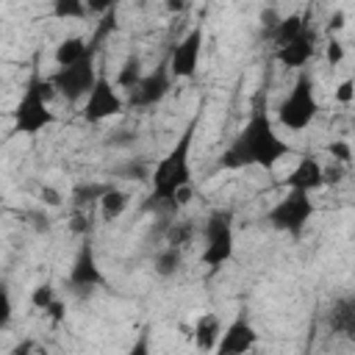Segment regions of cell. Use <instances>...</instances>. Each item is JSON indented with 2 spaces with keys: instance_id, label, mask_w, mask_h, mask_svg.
<instances>
[{
  "instance_id": "25",
  "label": "cell",
  "mask_w": 355,
  "mask_h": 355,
  "mask_svg": "<svg viewBox=\"0 0 355 355\" xmlns=\"http://www.w3.org/2000/svg\"><path fill=\"white\" fill-rule=\"evenodd\" d=\"M55 300V288L50 283H39L33 291H31V305L36 311H47V305Z\"/></svg>"
},
{
  "instance_id": "15",
  "label": "cell",
  "mask_w": 355,
  "mask_h": 355,
  "mask_svg": "<svg viewBox=\"0 0 355 355\" xmlns=\"http://www.w3.org/2000/svg\"><path fill=\"white\" fill-rule=\"evenodd\" d=\"M330 330L333 333H341L347 338H355V297H341L333 302L330 308Z\"/></svg>"
},
{
  "instance_id": "29",
  "label": "cell",
  "mask_w": 355,
  "mask_h": 355,
  "mask_svg": "<svg viewBox=\"0 0 355 355\" xmlns=\"http://www.w3.org/2000/svg\"><path fill=\"white\" fill-rule=\"evenodd\" d=\"M352 94H355V83H352V78L341 80V83H338V89H336V100L347 105V103H352Z\"/></svg>"
},
{
  "instance_id": "3",
  "label": "cell",
  "mask_w": 355,
  "mask_h": 355,
  "mask_svg": "<svg viewBox=\"0 0 355 355\" xmlns=\"http://www.w3.org/2000/svg\"><path fill=\"white\" fill-rule=\"evenodd\" d=\"M50 97H53L50 80H44L39 72H33L22 97H19V103H17V108H14V133L36 136L39 130L50 128L55 122V114L47 105Z\"/></svg>"
},
{
  "instance_id": "12",
  "label": "cell",
  "mask_w": 355,
  "mask_h": 355,
  "mask_svg": "<svg viewBox=\"0 0 355 355\" xmlns=\"http://www.w3.org/2000/svg\"><path fill=\"white\" fill-rule=\"evenodd\" d=\"M255 344H258L255 327L250 324V319H247L244 313H239V316L225 327V333L219 336V341H216L214 349H216L219 355H244V352H250Z\"/></svg>"
},
{
  "instance_id": "9",
  "label": "cell",
  "mask_w": 355,
  "mask_h": 355,
  "mask_svg": "<svg viewBox=\"0 0 355 355\" xmlns=\"http://www.w3.org/2000/svg\"><path fill=\"white\" fill-rule=\"evenodd\" d=\"M172 89V72H169V64L161 61L153 72L141 75V80L130 89V105L133 108H150L155 103H161Z\"/></svg>"
},
{
  "instance_id": "32",
  "label": "cell",
  "mask_w": 355,
  "mask_h": 355,
  "mask_svg": "<svg viewBox=\"0 0 355 355\" xmlns=\"http://www.w3.org/2000/svg\"><path fill=\"white\" fill-rule=\"evenodd\" d=\"M44 313H47V316H50L53 322H61V319H64V302H61V300L55 297V300H53V302L47 305V311H44Z\"/></svg>"
},
{
  "instance_id": "8",
  "label": "cell",
  "mask_w": 355,
  "mask_h": 355,
  "mask_svg": "<svg viewBox=\"0 0 355 355\" xmlns=\"http://www.w3.org/2000/svg\"><path fill=\"white\" fill-rule=\"evenodd\" d=\"M122 108H125V103H122L119 92L111 86V80L105 75H97L92 92L86 94V103H83V111L80 114H83L86 122H103L108 116L122 114Z\"/></svg>"
},
{
  "instance_id": "23",
  "label": "cell",
  "mask_w": 355,
  "mask_h": 355,
  "mask_svg": "<svg viewBox=\"0 0 355 355\" xmlns=\"http://www.w3.org/2000/svg\"><path fill=\"white\" fill-rule=\"evenodd\" d=\"M111 189V183H80V186H75V191H72V200H75V205H89V202H100V197L105 194Z\"/></svg>"
},
{
  "instance_id": "6",
  "label": "cell",
  "mask_w": 355,
  "mask_h": 355,
  "mask_svg": "<svg viewBox=\"0 0 355 355\" xmlns=\"http://www.w3.org/2000/svg\"><path fill=\"white\" fill-rule=\"evenodd\" d=\"M94 55H97V53L86 50V55H83L80 61H75V64H69V67H58V69L47 78L50 86H53L64 100H69V103H78L80 97H86V94L92 92L94 80H97Z\"/></svg>"
},
{
  "instance_id": "22",
  "label": "cell",
  "mask_w": 355,
  "mask_h": 355,
  "mask_svg": "<svg viewBox=\"0 0 355 355\" xmlns=\"http://www.w3.org/2000/svg\"><path fill=\"white\" fill-rule=\"evenodd\" d=\"M141 58L139 55H128L125 58V64L119 67V75H116V86H122V89H133L139 80H141Z\"/></svg>"
},
{
  "instance_id": "33",
  "label": "cell",
  "mask_w": 355,
  "mask_h": 355,
  "mask_svg": "<svg viewBox=\"0 0 355 355\" xmlns=\"http://www.w3.org/2000/svg\"><path fill=\"white\" fill-rule=\"evenodd\" d=\"M42 200H44L47 205H53V208H58V205H61V194H58L53 186H44V189H42Z\"/></svg>"
},
{
  "instance_id": "27",
  "label": "cell",
  "mask_w": 355,
  "mask_h": 355,
  "mask_svg": "<svg viewBox=\"0 0 355 355\" xmlns=\"http://www.w3.org/2000/svg\"><path fill=\"white\" fill-rule=\"evenodd\" d=\"M327 153H330L336 161H341V164H349V161H352V147H349V141H333V144L327 147Z\"/></svg>"
},
{
  "instance_id": "19",
  "label": "cell",
  "mask_w": 355,
  "mask_h": 355,
  "mask_svg": "<svg viewBox=\"0 0 355 355\" xmlns=\"http://www.w3.org/2000/svg\"><path fill=\"white\" fill-rule=\"evenodd\" d=\"M128 202H130V194L111 186V189L100 197V216H103L105 222H114V219H119V216L125 214Z\"/></svg>"
},
{
  "instance_id": "36",
  "label": "cell",
  "mask_w": 355,
  "mask_h": 355,
  "mask_svg": "<svg viewBox=\"0 0 355 355\" xmlns=\"http://www.w3.org/2000/svg\"><path fill=\"white\" fill-rule=\"evenodd\" d=\"M166 8L175 14V11H186L189 8V0H166Z\"/></svg>"
},
{
  "instance_id": "30",
  "label": "cell",
  "mask_w": 355,
  "mask_h": 355,
  "mask_svg": "<svg viewBox=\"0 0 355 355\" xmlns=\"http://www.w3.org/2000/svg\"><path fill=\"white\" fill-rule=\"evenodd\" d=\"M75 233H80V236H89V230H92V219H89V214H83V211H78L75 216H72V225H69Z\"/></svg>"
},
{
  "instance_id": "18",
  "label": "cell",
  "mask_w": 355,
  "mask_h": 355,
  "mask_svg": "<svg viewBox=\"0 0 355 355\" xmlns=\"http://www.w3.org/2000/svg\"><path fill=\"white\" fill-rule=\"evenodd\" d=\"M86 50H89V44H86L83 36H67V39H61V42L55 44L53 58H55L58 67H69V64L80 61V58L86 55Z\"/></svg>"
},
{
  "instance_id": "4",
  "label": "cell",
  "mask_w": 355,
  "mask_h": 355,
  "mask_svg": "<svg viewBox=\"0 0 355 355\" xmlns=\"http://www.w3.org/2000/svg\"><path fill=\"white\" fill-rule=\"evenodd\" d=\"M319 114V103L313 94V78L308 72H302L294 83V89L286 94V100L277 108V119L283 128L288 130H302L311 125V119Z\"/></svg>"
},
{
  "instance_id": "1",
  "label": "cell",
  "mask_w": 355,
  "mask_h": 355,
  "mask_svg": "<svg viewBox=\"0 0 355 355\" xmlns=\"http://www.w3.org/2000/svg\"><path fill=\"white\" fill-rule=\"evenodd\" d=\"M291 147L275 133L272 119L258 105L250 116V122L239 130V136L230 141V147L219 155V169H244V166H263L272 169L283 155H288Z\"/></svg>"
},
{
  "instance_id": "20",
  "label": "cell",
  "mask_w": 355,
  "mask_h": 355,
  "mask_svg": "<svg viewBox=\"0 0 355 355\" xmlns=\"http://www.w3.org/2000/svg\"><path fill=\"white\" fill-rule=\"evenodd\" d=\"M180 263H183V255H180V247H175V244L158 250L155 258H153V269H155V275H161V277H172V275H178Z\"/></svg>"
},
{
  "instance_id": "2",
  "label": "cell",
  "mask_w": 355,
  "mask_h": 355,
  "mask_svg": "<svg viewBox=\"0 0 355 355\" xmlns=\"http://www.w3.org/2000/svg\"><path fill=\"white\" fill-rule=\"evenodd\" d=\"M194 130H197V116L186 125V130L178 136V141L172 144V150L155 164L150 180H153V194L150 200L155 202H166L175 205V194L191 183V141H194Z\"/></svg>"
},
{
  "instance_id": "28",
  "label": "cell",
  "mask_w": 355,
  "mask_h": 355,
  "mask_svg": "<svg viewBox=\"0 0 355 355\" xmlns=\"http://www.w3.org/2000/svg\"><path fill=\"white\" fill-rule=\"evenodd\" d=\"M324 55H327V64H330V67H338V64L344 61V44H341L338 39H330Z\"/></svg>"
},
{
  "instance_id": "17",
  "label": "cell",
  "mask_w": 355,
  "mask_h": 355,
  "mask_svg": "<svg viewBox=\"0 0 355 355\" xmlns=\"http://www.w3.org/2000/svg\"><path fill=\"white\" fill-rule=\"evenodd\" d=\"M305 25H311V8H308L305 14H288V17H280L277 25L272 28V39H275V44L280 47V44L291 42Z\"/></svg>"
},
{
  "instance_id": "21",
  "label": "cell",
  "mask_w": 355,
  "mask_h": 355,
  "mask_svg": "<svg viewBox=\"0 0 355 355\" xmlns=\"http://www.w3.org/2000/svg\"><path fill=\"white\" fill-rule=\"evenodd\" d=\"M116 28H119V22H116V8H108L105 14H100V22H97V28H94L92 39L86 42V44H89V50H92V53H97V50L103 47V42H105Z\"/></svg>"
},
{
  "instance_id": "16",
  "label": "cell",
  "mask_w": 355,
  "mask_h": 355,
  "mask_svg": "<svg viewBox=\"0 0 355 355\" xmlns=\"http://www.w3.org/2000/svg\"><path fill=\"white\" fill-rule=\"evenodd\" d=\"M219 336H222V324H219V316L216 313H202L194 322V344H197V349L211 352L216 347Z\"/></svg>"
},
{
  "instance_id": "24",
  "label": "cell",
  "mask_w": 355,
  "mask_h": 355,
  "mask_svg": "<svg viewBox=\"0 0 355 355\" xmlns=\"http://www.w3.org/2000/svg\"><path fill=\"white\" fill-rule=\"evenodd\" d=\"M86 14V0H53L55 19H83Z\"/></svg>"
},
{
  "instance_id": "5",
  "label": "cell",
  "mask_w": 355,
  "mask_h": 355,
  "mask_svg": "<svg viewBox=\"0 0 355 355\" xmlns=\"http://www.w3.org/2000/svg\"><path fill=\"white\" fill-rule=\"evenodd\" d=\"M311 216H313L311 191H300V189H288V194L266 211V222L275 230L288 233V236H300L305 225L311 222Z\"/></svg>"
},
{
  "instance_id": "35",
  "label": "cell",
  "mask_w": 355,
  "mask_h": 355,
  "mask_svg": "<svg viewBox=\"0 0 355 355\" xmlns=\"http://www.w3.org/2000/svg\"><path fill=\"white\" fill-rule=\"evenodd\" d=\"M261 22H263V25H266V28H269V33H272V28H275V25H277V14H275V11H272V8H266V11H263V14H261Z\"/></svg>"
},
{
  "instance_id": "7",
  "label": "cell",
  "mask_w": 355,
  "mask_h": 355,
  "mask_svg": "<svg viewBox=\"0 0 355 355\" xmlns=\"http://www.w3.org/2000/svg\"><path fill=\"white\" fill-rule=\"evenodd\" d=\"M233 214L230 211H214L205 219V250H202V263L211 269H219L233 258Z\"/></svg>"
},
{
  "instance_id": "14",
  "label": "cell",
  "mask_w": 355,
  "mask_h": 355,
  "mask_svg": "<svg viewBox=\"0 0 355 355\" xmlns=\"http://www.w3.org/2000/svg\"><path fill=\"white\" fill-rule=\"evenodd\" d=\"M288 189H300V191H316L322 183V164L313 155H302L300 164L291 169V175L286 178Z\"/></svg>"
},
{
  "instance_id": "10",
  "label": "cell",
  "mask_w": 355,
  "mask_h": 355,
  "mask_svg": "<svg viewBox=\"0 0 355 355\" xmlns=\"http://www.w3.org/2000/svg\"><path fill=\"white\" fill-rule=\"evenodd\" d=\"M200 53H202V28H191L169 53L166 64L172 78H194L200 67Z\"/></svg>"
},
{
  "instance_id": "13",
  "label": "cell",
  "mask_w": 355,
  "mask_h": 355,
  "mask_svg": "<svg viewBox=\"0 0 355 355\" xmlns=\"http://www.w3.org/2000/svg\"><path fill=\"white\" fill-rule=\"evenodd\" d=\"M313 50H316V33H313L311 25H305L291 42H286V44L277 47L275 58H277L286 69H300V67H305V64L313 58Z\"/></svg>"
},
{
  "instance_id": "26",
  "label": "cell",
  "mask_w": 355,
  "mask_h": 355,
  "mask_svg": "<svg viewBox=\"0 0 355 355\" xmlns=\"http://www.w3.org/2000/svg\"><path fill=\"white\" fill-rule=\"evenodd\" d=\"M11 313H14V305H11V294L8 288L0 283V330L11 322Z\"/></svg>"
},
{
  "instance_id": "11",
  "label": "cell",
  "mask_w": 355,
  "mask_h": 355,
  "mask_svg": "<svg viewBox=\"0 0 355 355\" xmlns=\"http://www.w3.org/2000/svg\"><path fill=\"white\" fill-rule=\"evenodd\" d=\"M103 283V272L97 266V255H94V247H92V239L86 236L78 247V255L72 261V269H69V286L75 291H92L94 286Z\"/></svg>"
},
{
  "instance_id": "31",
  "label": "cell",
  "mask_w": 355,
  "mask_h": 355,
  "mask_svg": "<svg viewBox=\"0 0 355 355\" xmlns=\"http://www.w3.org/2000/svg\"><path fill=\"white\" fill-rule=\"evenodd\" d=\"M119 0H86V11L89 14H105L108 8H116Z\"/></svg>"
},
{
  "instance_id": "34",
  "label": "cell",
  "mask_w": 355,
  "mask_h": 355,
  "mask_svg": "<svg viewBox=\"0 0 355 355\" xmlns=\"http://www.w3.org/2000/svg\"><path fill=\"white\" fill-rule=\"evenodd\" d=\"M344 19H347V17H344V11H333V17H330L327 28H330V31H341V28H344Z\"/></svg>"
}]
</instances>
